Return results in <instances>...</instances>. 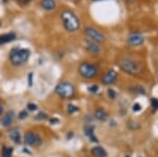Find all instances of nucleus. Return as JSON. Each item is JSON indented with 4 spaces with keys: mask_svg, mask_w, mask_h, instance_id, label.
Listing matches in <instances>:
<instances>
[{
    "mask_svg": "<svg viewBox=\"0 0 158 157\" xmlns=\"http://www.w3.org/2000/svg\"><path fill=\"white\" fill-rule=\"evenodd\" d=\"M61 21H62L63 27L71 33L78 31L79 27H80V21H79L78 17L70 10H64L61 13Z\"/></svg>",
    "mask_w": 158,
    "mask_h": 157,
    "instance_id": "nucleus-1",
    "label": "nucleus"
},
{
    "mask_svg": "<svg viewBox=\"0 0 158 157\" xmlns=\"http://www.w3.org/2000/svg\"><path fill=\"white\" fill-rule=\"evenodd\" d=\"M30 55L27 49H13L10 53V60L14 65H21L29 60Z\"/></svg>",
    "mask_w": 158,
    "mask_h": 157,
    "instance_id": "nucleus-2",
    "label": "nucleus"
},
{
    "mask_svg": "<svg viewBox=\"0 0 158 157\" xmlns=\"http://www.w3.org/2000/svg\"><path fill=\"white\" fill-rule=\"evenodd\" d=\"M55 92L57 93L58 96L64 99H69V98L73 97L74 93H75V88L72 83L70 82H60L59 85L56 87Z\"/></svg>",
    "mask_w": 158,
    "mask_h": 157,
    "instance_id": "nucleus-3",
    "label": "nucleus"
},
{
    "mask_svg": "<svg viewBox=\"0 0 158 157\" xmlns=\"http://www.w3.org/2000/svg\"><path fill=\"white\" fill-rule=\"evenodd\" d=\"M80 75L85 78H93L98 74V67L89 62H82L78 68Z\"/></svg>",
    "mask_w": 158,
    "mask_h": 157,
    "instance_id": "nucleus-4",
    "label": "nucleus"
},
{
    "mask_svg": "<svg viewBox=\"0 0 158 157\" xmlns=\"http://www.w3.org/2000/svg\"><path fill=\"white\" fill-rule=\"evenodd\" d=\"M119 67L122 71L127 72L128 74H131V75H137L140 73V68L139 65L137 64L136 62L133 61L131 59H122L119 61Z\"/></svg>",
    "mask_w": 158,
    "mask_h": 157,
    "instance_id": "nucleus-5",
    "label": "nucleus"
},
{
    "mask_svg": "<svg viewBox=\"0 0 158 157\" xmlns=\"http://www.w3.org/2000/svg\"><path fill=\"white\" fill-rule=\"evenodd\" d=\"M85 33L86 36L90 38V40H93L97 43H102V42L106 41V36H104L103 33H101L93 27H86L85 29Z\"/></svg>",
    "mask_w": 158,
    "mask_h": 157,
    "instance_id": "nucleus-6",
    "label": "nucleus"
},
{
    "mask_svg": "<svg viewBox=\"0 0 158 157\" xmlns=\"http://www.w3.org/2000/svg\"><path fill=\"white\" fill-rule=\"evenodd\" d=\"M127 42L132 47H138L144 42V36L140 32H131L127 38Z\"/></svg>",
    "mask_w": 158,
    "mask_h": 157,
    "instance_id": "nucleus-7",
    "label": "nucleus"
},
{
    "mask_svg": "<svg viewBox=\"0 0 158 157\" xmlns=\"http://www.w3.org/2000/svg\"><path fill=\"white\" fill-rule=\"evenodd\" d=\"M24 143L29 146H39L42 143V140L37 134L29 132L24 135Z\"/></svg>",
    "mask_w": 158,
    "mask_h": 157,
    "instance_id": "nucleus-8",
    "label": "nucleus"
},
{
    "mask_svg": "<svg viewBox=\"0 0 158 157\" xmlns=\"http://www.w3.org/2000/svg\"><path fill=\"white\" fill-rule=\"evenodd\" d=\"M117 77H118V74H117L116 71L115 70H110L103 75L102 81H103L104 85H112V83H114L116 81Z\"/></svg>",
    "mask_w": 158,
    "mask_h": 157,
    "instance_id": "nucleus-9",
    "label": "nucleus"
},
{
    "mask_svg": "<svg viewBox=\"0 0 158 157\" xmlns=\"http://www.w3.org/2000/svg\"><path fill=\"white\" fill-rule=\"evenodd\" d=\"M85 49L93 55H98V54H100V52H101V49H100V47H99V44L97 42L93 41V40H88V41H85Z\"/></svg>",
    "mask_w": 158,
    "mask_h": 157,
    "instance_id": "nucleus-10",
    "label": "nucleus"
},
{
    "mask_svg": "<svg viewBox=\"0 0 158 157\" xmlns=\"http://www.w3.org/2000/svg\"><path fill=\"white\" fill-rule=\"evenodd\" d=\"M40 4H41L42 9L45 10V11H53L57 6V3H56L55 0H41Z\"/></svg>",
    "mask_w": 158,
    "mask_h": 157,
    "instance_id": "nucleus-11",
    "label": "nucleus"
},
{
    "mask_svg": "<svg viewBox=\"0 0 158 157\" xmlns=\"http://www.w3.org/2000/svg\"><path fill=\"white\" fill-rule=\"evenodd\" d=\"M16 38V34L15 33H7V34L0 35V44H4L7 42H11Z\"/></svg>",
    "mask_w": 158,
    "mask_h": 157,
    "instance_id": "nucleus-12",
    "label": "nucleus"
},
{
    "mask_svg": "<svg viewBox=\"0 0 158 157\" xmlns=\"http://www.w3.org/2000/svg\"><path fill=\"white\" fill-rule=\"evenodd\" d=\"M14 120V112L11 111V112H7L6 115H4V117L1 119V125L3 126H9Z\"/></svg>",
    "mask_w": 158,
    "mask_h": 157,
    "instance_id": "nucleus-13",
    "label": "nucleus"
},
{
    "mask_svg": "<svg viewBox=\"0 0 158 157\" xmlns=\"http://www.w3.org/2000/svg\"><path fill=\"white\" fill-rule=\"evenodd\" d=\"M92 153L94 154L96 157H106L108 156V153L101 147H95V148L92 149Z\"/></svg>",
    "mask_w": 158,
    "mask_h": 157,
    "instance_id": "nucleus-14",
    "label": "nucleus"
},
{
    "mask_svg": "<svg viewBox=\"0 0 158 157\" xmlns=\"http://www.w3.org/2000/svg\"><path fill=\"white\" fill-rule=\"evenodd\" d=\"M10 138H11L15 143H21V136H20L19 131H17V130L11 131V133H10Z\"/></svg>",
    "mask_w": 158,
    "mask_h": 157,
    "instance_id": "nucleus-15",
    "label": "nucleus"
},
{
    "mask_svg": "<svg viewBox=\"0 0 158 157\" xmlns=\"http://www.w3.org/2000/svg\"><path fill=\"white\" fill-rule=\"evenodd\" d=\"M95 117L97 118L98 120H100V121H103V120H106V117H108V115H106V111H103L102 109H98V110H96L95 111Z\"/></svg>",
    "mask_w": 158,
    "mask_h": 157,
    "instance_id": "nucleus-16",
    "label": "nucleus"
},
{
    "mask_svg": "<svg viewBox=\"0 0 158 157\" xmlns=\"http://www.w3.org/2000/svg\"><path fill=\"white\" fill-rule=\"evenodd\" d=\"M13 154V149L10 148V147H3L1 151V155L2 157H12Z\"/></svg>",
    "mask_w": 158,
    "mask_h": 157,
    "instance_id": "nucleus-17",
    "label": "nucleus"
},
{
    "mask_svg": "<svg viewBox=\"0 0 158 157\" xmlns=\"http://www.w3.org/2000/svg\"><path fill=\"white\" fill-rule=\"evenodd\" d=\"M93 131H94L93 126H86L85 128V135H88L89 137L92 139V141H98L97 138L93 136Z\"/></svg>",
    "mask_w": 158,
    "mask_h": 157,
    "instance_id": "nucleus-18",
    "label": "nucleus"
},
{
    "mask_svg": "<svg viewBox=\"0 0 158 157\" xmlns=\"http://www.w3.org/2000/svg\"><path fill=\"white\" fill-rule=\"evenodd\" d=\"M77 111H78V108L76 107V105H68V113L69 114H73V113L77 112Z\"/></svg>",
    "mask_w": 158,
    "mask_h": 157,
    "instance_id": "nucleus-19",
    "label": "nucleus"
},
{
    "mask_svg": "<svg viewBox=\"0 0 158 157\" xmlns=\"http://www.w3.org/2000/svg\"><path fill=\"white\" fill-rule=\"evenodd\" d=\"M47 117H48V115H47V114H45V113H43V112H40V113L38 114V115H37L35 118H36L37 120H43V119H45V118H47Z\"/></svg>",
    "mask_w": 158,
    "mask_h": 157,
    "instance_id": "nucleus-20",
    "label": "nucleus"
},
{
    "mask_svg": "<svg viewBox=\"0 0 158 157\" xmlns=\"http://www.w3.org/2000/svg\"><path fill=\"white\" fill-rule=\"evenodd\" d=\"M151 105L153 109H155V110H158V99H156V98H154V99L151 100Z\"/></svg>",
    "mask_w": 158,
    "mask_h": 157,
    "instance_id": "nucleus-21",
    "label": "nucleus"
},
{
    "mask_svg": "<svg viewBox=\"0 0 158 157\" xmlns=\"http://www.w3.org/2000/svg\"><path fill=\"white\" fill-rule=\"evenodd\" d=\"M108 94L110 96V98H112V99H114V98L116 97V93L114 90H112V89H110V90L108 91Z\"/></svg>",
    "mask_w": 158,
    "mask_h": 157,
    "instance_id": "nucleus-22",
    "label": "nucleus"
},
{
    "mask_svg": "<svg viewBox=\"0 0 158 157\" xmlns=\"http://www.w3.org/2000/svg\"><path fill=\"white\" fill-rule=\"evenodd\" d=\"M27 110H30V111L37 110V105H35V103H29V105H27Z\"/></svg>",
    "mask_w": 158,
    "mask_h": 157,
    "instance_id": "nucleus-23",
    "label": "nucleus"
},
{
    "mask_svg": "<svg viewBox=\"0 0 158 157\" xmlns=\"http://www.w3.org/2000/svg\"><path fill=\"white\" fill-rule=\"evenodd\" d=\"M27 116V111H22V112H20V114L18 115V117H19V119H24Z\"/></svg>",
    "mask_w": 158,
    "mask_h": 157,
    "instance_id": "nucleus-24",
    "label": "nucleus"
},
{
    "mask_svg": "<svg viewBox=\"0 0 158 157\" xmlns=\"http://www.w3.org/2000/svg\"><path fill=\"white\" fill-rule=\"evenodd\" d=\"M89 90H90L91 93H96L98 91V85H92V87L89 88Z\"/></svg>",
    "mask_w": 158,
    "mask_h": 157,
    "instance_id": "nucleus-25",
    "label": "nucleus"
},
{
    "mask_svg": "<svg viewBox=\"0 0 158 157\" xmlns=\"http://www.w3.org/2000/svg\"><path fill=\"white\" fill-rule=\"evenodd\" d=\"M133 110L135 111V112H138V111L141 110V105H140L139 103H135L134 107H133Z\"/></svg>",
    "mask_w": 158,
    "mask_h": 157,
    "instance_id": "nucleus-26",
    "label": "nucleus"
},
{
    "mask_svg": "<svg viewBox=\"0 0 158 157\" xmlns=\"http://www.w3.org/2000/svg\"><path fill=\"white\" fill-rule=\"evenodd\" d=\"M51 125H56V123H59V119H57V118H52V119L50 120Z\"/></svg>",
    "mask_w": 158,
    "mask_h": 157,
    "instance_id": "nucleus-27",
    "label": "nucleus"
},
{
    "mask_svg": "<svg viewBox=\"0 0 158 157\" xmlns=\"http://www.w3.org/2000/svg\"><path fill=\"white\" fill-rule=\"evenodd\" d=\"M29 85H33V73H30L29 74Z\"/></svg>",
    "mask_w": 158,
    "mask_h": 157,
    "instance_id": "nucleus-28",
    "label": "nucleus"
},
{
    "mask_svg": "<svg viewBox=\"0 0 158 157\" xmlns=\"http://www.w3.org/2000/svg\"><path fill=\"white\" fill-rule=\"evenodd\" d=\"M31 1H32V0H19V2L21 4H27V3H30Z\"/></svg>",
    "mask_w": 158,
    "mask_h": 157,
    "instance_id": "nucleus-29",
    "label": "nucleus"
},
{
    "mask_svg": "<svg viewBox=\"0 0 158 157\" xmlns=\"http://www.w3.org/2000/svg\"><path fill=\"white\" fill-rule=\"evenodd\" d=\"M2 113H3V108H2V105H0V116L2 115Z\"/></svg>",
    "mask_w": 158,
    "mask_h": 157,
    "instance_id": "nucleus-30",
    "label": "nucleus"
},
{
    "mask_svg": "<svg viewBox=\"0 0 158 157\" xmlns=\"http://www.w3.org/2000/svg\"><path fill=\"white\" fill-rule=\"evenodd\" d=\"M127 2H129V3H131V2H134L135 0H126Z\"/></svg>",
    "mask_w": 158,
    "mask_h": 157,
    "instance_id": "nucleus-31",
    "label": "nucleus"
},
{
    "mask_svg": "<svg viewBox=\"0 0 158 157\" xmlns=\"http://www.w3.org/2000/svg\"><path fill=\"white\" fill-rule=\"evenodd\" d=\"M95 1H99V0H95Z\"/></svg>",
    "mask_w": 158,
    "mask_h": 157,
    "instance_id": "nucleus-32",
    "label": "nucleus"
},
{
    "mask_svg": "<svg viewBox=\"0 0 158 157\" xmlns=\"http://www.w3.org/2000/svg\"><path fill=\"white\" fill-rule=\"evenodd\" d=\"M0 27H1V23H0Z\"/></svg>",
    "mask_w": 158,
    "mask_h": 157,
    "instance_id": "nucleus-33",
    "label": "nucleus"
}]
</instances>
